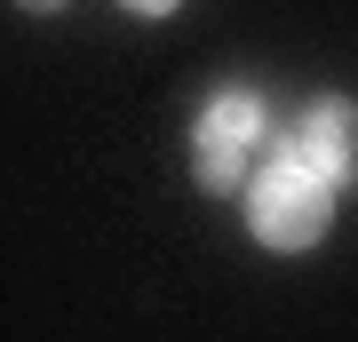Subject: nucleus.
I'll use <instances>...</instances> for the list:
<instances>
[{
	"instance_id": "nucleus-1",
	"label": "nucleus",
	"mask_w": 358,
	"mask_h": 342,
	"mask_svg": "<svg viewBox=\"0 0 358 342\" xmlns=\"http://www.w3.org/2000/svg\"><path fill=\"white\" fill-rule=\"evenodd\" d=\"M327 223H334V183L271 159V176L255 183V239L263 247H319Z\"/></svg>"
},
{
	"instance_id": "nucleus-2",
	"label": "nucleus",
	"mask_w": 358,
	"mask_h": 342,
	"mask_svg": "<svg viewBox=\"0 0 358 342\" xmlns=\"http://www.w3.org/2000/svg\"><path fill=\"white\" fill-rule=\"evenodd\" d=\"M255 152H263V96L247 88H223L199 120V176L215 191H239L255 176Z\"/></svg>"
},
{
	"instance_id": "nucleus-3",
	"label": "nucleus",
	"mask_w": 358,
	"mask_h": 342,
	"mask_svg": "<svg viewBox=\"0 0 358 342\" xmlns=\"http://www.w3.org/2000/svg\"><path fill=\"white\" fill-rule=\"evenodd\" d=\"M350 152H358V104H343V96L310 104V112L279 136V159L303 167V176H319V183H343L350 176Z\"/></svg>"
},
{
	"instance_id": "nucleus-4",
	"label": "nucleus",
	"mask_w": 358,
	"mask_h": 342,
	"mask_svg": "<svg viewBox=\"0 0 358 342\" xmlns=\"http://www.w3.org/2000/svg\"><path fill=\"white\" fill-rule=\"evenodd\" d=\"M128 8H136V16H167L176 0H128Z\"/></svg>"
},
{
	"instance_id": "nucleus-5",
	"label": "nucleus",
	"mask_w": 358,
	"mask_h": 342,
	"mask_svg": "<svg viewBox=\"0 0 358 342\" xmlns=\"http://www.w3.org/2000/svg\"><path fill=\"white\" fill-rule=\"evenodd\" d=\"M24 8H32V16H48V8H64V0H24Z\"/></svg>"
}]
</instances>
